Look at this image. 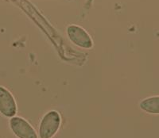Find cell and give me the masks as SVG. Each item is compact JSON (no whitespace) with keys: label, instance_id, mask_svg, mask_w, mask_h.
<instances>
[{"label":"cell","instance_id":"2","mask_svg":"<svg viewBox=\"0 0 159 138\" xmlns=\"http://www.w3.org/2000/svg\"><path fill=\"white\" fill-rule=\"evenodd\" d=\"M10 126L13 133L18 138H38L32 126L20 117H12L10 120Z\"/></svg>","mask_w":159,"mask_h":138},{"label":"cell","instance_id":"4","mask_svg":"<svg viewBox=\"0 0 159 138\" xmlns=\"http://www.w3.org/2000/svg\"><path fill=\"white\" fill-rule=\"evenodd\" d=\"M68 34L71 41L76 45L84 49L92 47V41L89 34L80 27L72 25L68 28Z\"/></svg>","mask_w":159,"mask_h":138},{"label":"cell","instance_id":"5","mask_svg":"<svg viewBox=\"0 0 159 138\" xmlns=\"http://www.w3.org/2000/svg\"><path fill=\"white\" fill-rule=\"evenodd\" d=\"M140 108L149 114H159V96L147 98L140 102Z\"/></svg>","mask_w":159,"mask_h":138},{"label":"cell","instance_id":"1","mask_svg":"<svg viewBox=\"0 0 159 138\" xmlns=\"http://www.w3.org/2000/svg\"><path fill=\"white\" fill-rule=\"evenodd\" d=\"M61 121V116L58 112L55 110L48 112L40 124V138H52L57 133Z\"/></svg>","mask_w":159,"mask_h":138},{"label":"cell","instance_id":"3","mask_svg":"<svg viewBox=\"0 0 159 138\" xmlns=\"http://www.w3.org/2000/svg\"><path fill=\"white\" fill-rule=\"evenodd\" d=\"M0 113L7 118H12L17 113L15 98L6 88L0 87Z\"/></svg>","mask_w":159,"mask_h":138}]
</instances>
